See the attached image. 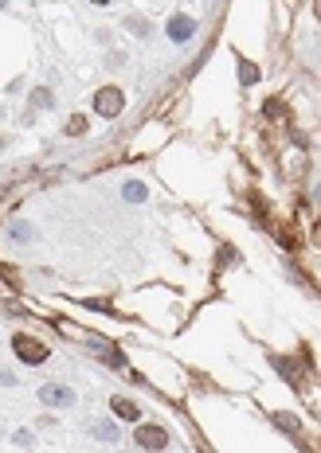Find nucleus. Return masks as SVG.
Segmentation results:
<instances>
[{
	"instance_id": "1",
	"label": "nucleus",
	"mask_w": 321,
	"mask_h": 453,
	"mask_svg": "<svg viewBox=\"0 0 321 453\" xmlns=\"http://www.w3.org/2000/svg\"><path fill=\"white\" fill-rule=\"evenodd\" d=\"M12 348H16V355H20L24 364H43V360H47V348H43L36 336H28V332L12 336Z\"/></svg>"
},
{
	"instance_id": "2",
	"label": "nucleus",
	"mask_w": 321,
	"mask_h": 453,
	"mask_svg": "<svg viewBox=\"0 0 321 453\" xmlns=\"http://www.w3.org/2000/svg\"><path fill=\"white\" fill-rule=\"evenodd\" d=\"M121 106H126V94L118 86H102L94 94V114H102V118H118Z\"/></svg>"
},
{
	"instance_id": "3",
	"label": "nucleus",
	"mask_w": 321,
	"mask_h": 453,
	"mask_svg": "<svg viewBox=\"0 0 321 453\" xmlns=\"http://www.w3.org/2000/svg\"><path fill=\"white\" fill-rule=\"evenodd\" d=\"M40 403L67 410V406H75V391H70L67 383H43V387H40Z\"/></svg>"
},
{
	"instance_id": "4",
	"label": "nucleus",
	"mask_w": 321,
	"mask_h": 453,
	"mask_svg": "<svg viewBox=\"0 0 321 453\" xmlns=\"http://www.w3.org/2000/svg\"><path fill=\"white\" fill-rule=\"evenodd\" d=\"M133 438H137V445H145L149 453H160L169 445V430H165V426H137Z\"/></svg>"
},
{
	"instance_id": "5",
	"label": "nucleus",
	"mask_w": 321,
	"mask_h": 453,
	"mask_svg": "<svg viewBox=\"0 0 321 453\" xmlns=\"http://www.w3.org/2000/svg\"><path fill=\"white\" fill-rule=\"evenodd\" d=\"M165 31H169L172 43H188L192 36H196V20H192V16H184V12H177V16H169Z\"/></svg>"
},
{
	"instance_id": "6",
	"label": "nucleus",
	"mask_w": 321,
	"mask_h": 453,
	"mask_svg": "<svg viewBox=\"0 0 321 453\" xmlns=\"http://www.w3.org/2000/svg\"><path fill=\"white\" fill-rule=\"evenodd\" d=\"M110 410L118 414V418H126V422H137V418H141V410L130 403V399H121V394H118V399H110Z\"/></svg>"
},
{
	"instance_id": "7",
	"label": "nucleus",
	"mask_w": 321,
	"mask_h": 453,
	"mask_svg": "<svg viewBox=\"0 0 321 453\" xmlns=\"http://www.w3.org/2000/svg\"><path fill=\"white\" fill-rule=\"evenodd\" d=\"M121 196L130 199V204H141V199H145V184H141V180H126V184H121Z\"/></svg>"
},
{
	"instance_id": "8",
	"label": "nucleus",
	"mask_w": 321,
	"mask_h": 453,
	"mask_svg": "<svg viewBox=\"0 0 321 453\" xmlns=\"http://www.w3.org/2000/svg\"><path fill=\"white\" fill-rule=\"evenodd\" d=\"M239 70H243L239 79H243V82H247V86H251V82H255V79H259V67H255V63H239Z\"/></svg>"
},
{
	"instance_id": "9",
	"label": "nucleus",
	"mask_w": 321,
	"mask_h": 453,
	"mask_svg": "<svg viewBox=\"0 0 321 453\" xmlns=\"http://www.w3.org/2000/svg\"><path fill=\"white\" fill-rule=\"evenodd\" d=\"M67 133H70V137L87 133V118H70V121H67Z\"/></svg>"
},
{
	"instance_id": "10",
	"label": "nucleus",
	"mask_w": 321,
	"mask_h": 453,
	"mask_svg": "<svg viewBox=\"0 0 321 453\" xmlns=\"http://www.w3.org/2000/svg\"><path fill=\"white\" fill-rule=\"evenodd\" d=\"M94 433H98V438H106V442H114V438H118V430H114L110 422H98V426H94Z\"/></svg>"
},
{
	"instance_id": "11",
	"label": "nucleus",
	"mask_w": 321,
	"mask_h": 453,
	"mask_svg": "<svg viewBox=\"0 0 321 453\" xmlns=\"http://www.w3.org/2000/svg\"><path fill=\"white\" fill-rule=\"evenodd\" d=\"M31 102H36V106H51V90H36V94H31Z\"/></svg>"
},
{
	"instance_id": "12",
	"label": "nucleus",
	"mask_w": 321,
	"mask_h": 453,
	"mask_svg": "<svg viewBox=\"0 0 321 453\" xmlns=\"http://www.w3.org/2000/svg\"><path fill=\"white\" fill-rule=\"evenodd\" d=\"M91 4H110V0H91Z\"/></svg>"
},
{
	"instance_id": "13",
	"label": "nucleus",
	"mask_w": 321,
	"mask_h": 453,
	"mask_svg": "<svg viewBox=\"0 0 321 453\" xmlns=\"http://www.w3.org/2000/svg\"><path fill=\"white\" fill-rule=\"evenodd\" d=\"M145 453H149V450H145Z\"/></svg>"
}]
</instances>
